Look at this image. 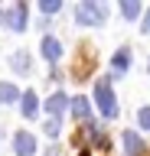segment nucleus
Masks as SVG:
<instances>
[{
    "label": "nucleus",
    "instance_id": "8",
    "mask_svg": "<svg viewBox=\"0 0 150 156\" xmlns=\"http://www.w3.org/2000/svg\"><path fill=\"white\" fill-rule=\"evenodd\" d=\"M65 104H69V98H65V91H56V94L46 101V111H49L52 117H59L62 111H65Z\"/></svg>",
    "mask_w": 150,
    "mask_h": 156
},
{
    "label": "nucleus",
    "instance_id": "11",
    "mask_svg": "<svg viewBox=\"0 0 150 156\" xmlns=\"http://www.w3.org/2000/svg\"><path fill=\"white\" fill-rule=\"evenodd\" d=\"M72 114L79 117V120H88V114H91L88 101H85V98H72Z\"/></svg>",
    "mask_w": 150,
    "mask_h": 156
},
{
    "label": "nucleus",
    "instance_id": "15",
    "mask_svg": "<svg viewBox=\"0 0 150 156\" xmlns=\"http://www.w3.org/2000/svg\"><path fill=\"white\" fill-rule=\"evenodd\" d=\"M39 10H42V13H59V10H62V3H59V0H42V3H39Z\"/></svg>",
    "mask_w": 150,
    "mask_h": 156
},
{
    "label": "nucleus",
    "instance_id": "3",
    "mask_svg": "<svg viewBox=\"0 0 150 156\" xmlns=\"http://www.w3.org/2000/svg\"><path fill=\"white\" fill-rule=\"evenodd\" d=\"M0 20H3V26H10V29H26V3H16V7L10 10H3L0 13Z\"/></svg>",
    "mask_w": 150,
    "mask_h": 156
},
{
    "label": "nucleus",
    "instance_id": "1",
    "mask_svg": "<svg viewBox=\"0 0 150 156\" xmlns=\"http://www.w3.org/2000/svg\"><path fill=\"white\" fill-rule=\"evenodd\" d=\"M95 101H98V107H101V114L108 117H118V101H114V91H111V81L108 78H98L95 81Z\"/></svg>",
    "mask_w": 150,
    "mask_h": 156
},
{
    "label": "nucleus",
    "instance_id": "14",
    "mask_svg": "<svg viewBox=\"0 0 150 156\" xmlns=\"http://www.w3.org/2000/svg\"><path fill=\"white\" fill-rule=\"evenodd\" d=\"M42 130H46V136H59V130H62L59 117H49V120H46V127H42Z\"/></svg>",
    "mask_w": 150,
    "mask_h": 156
},
{
    "label": "nucleus",
    "instance_id": "6",
    "mask_svg": "<svg viewBox=\"0 0 150 156\" xmlns=\"http://www.w3.org/2000/svg\"><path fill=\"white\" fill-rule=\"evenodd\" d=\"M124 150H127V156H144L147 143H144V140H140L134 130H124Z\"/></svg>",
    "mask_w": 150,
    "mask_h": 156
},
{
    "label": "nucleus",
    "instance_id": "18",
    "mask_svg": "<svg viewBox=\"0 0 150 156\" xmlns=\"http://www.w3.org/2000/svg\"><path fill=\"white\" fill-rule=\"evenodd\" d=\"M82 156H91V153H82Z\"/></svg>",
    "mask_w": 150,
    "mask_h": 156
},
{
    "label": "nucleus",
    "instance_id": "12",
    "mask_svg": "<svg viewBox=\"0 0 150 156\" xmlns=\"http://www.w3.org/2000/svg\"><path fill=\"white\" fill-rule=\"evenodd\" d=\"M121 13H124L127 20L140 16V3H137V0H121Z\"/></svg>",
    "mask_w": 150,
    "mask_h": 156
},
{
    "label": "nucleus",
    "instance_id": "9",
    "mask_svg": "<svg viewBox=\"0 0 150 156\" xmlns=\"http://www.w3.org/2000/svg\"><path fill=\"white\" fill-rule=\"evenodd\" d=\"M111 68H114L118 75H124V72H127V68H130V49H121L118 55L111 58Z\"/></svg>",
    "mask_w": 150,
    "mask_h": 156
},
{
    "label": "nucleus",
    "instance_id": "13",
    "mask_svg": "<svg viewBox=\"0 0 150 156\" xmlns=\"http://www.w3.org/2000/svg\"><path fill=\"white\" fill-rule=\"evenodd\" d=\"M10 65L16 72H30V55L26 52H16V55H10Z\"/></svg>",
    "mask_w": 150,
    "mask_h": 156
},
{
    "label": "nucleus",
    "instance_id": "16",
    "mask_svg": "<svg viewBox=\"0 0 150 156\" xmlns=\"http://www.w3.org/2000/svg\"><path fill=\"white\" fill-rule=\"evenodd\" d=\"M137 120H140L144 130H150V107H140V111H137Z\"/></svg>",
    "mask_w": 150,
    "mask_h": 156
},
{
    "label": "nucleus",
    "instance_id": "7",
    "mask_svg": "<svg viewBox=\"0 0 150 156\" xmlns=\"http://www.w3.org/2000/svg\"><path fill=\"white\" fill-rule=\"evenodd\" d=\"M23 104H20V111H23V117H36L39 114V101H36V94H33V91H23V98H20Z\"/></svg>",
    "mask_w": 150,
    "mask_h": 156
},
{
    "label": "nucleus",
    "instance_id": "17",
    "mask_svg": "<svg viewBox=\"0 0 150 156\" xmlns=\"http://www.w3.org/2000/svg\"><path fill=\"white\" fill-rule=\"evenodd\" d=\"M140 29H144V33H147V36H150V10H147V13H144V26H140Z\"/></svg>",
    "mask_w": 150,
    "mask_h": 156
},
{
    "label": "nucleus",
    "instance_id": "2",
    "mask_svg": "<svg viewBox=\"0 0 150 156\" xmlns=\"http://www.w3.org/2000/svg\"><path fill=\"white\" fill-rule=\"evenodd\" d=\"M75 20H79V26H101V23H104V7L85 0V3H79V10H75Z\"/></svg>",
    "mask_w": 150,
    "mask_h": 156
},
{
    "label": "nucleus",
    "instance_id": "10",
    "mask_svg": "<svg viewBox=\"0 0 150 156\" xmlns=\"http://www.w3.org/2000/svg\"><path fill=\"white\" fill-rule=\"evenodd\" d=\"M16 98H23V94L10 85V81H0V104H13Z\"/></svg>",
    "mask_w": 150,
    "mask_h": 156
},
{
    "label": "nucleus",
    "instance_id": "4",
    "mask_svg": "<svg viewBox=\"0 0 150 156\" xmlns=\"http://www.w3.org/2000/svg\"><path fill=\"white\" fill-rule=\"evenodd\" d=\"M13 153L16 156H33L36 153V136L26 133V130H20V133L13 136Z\"/></svg>",
    "mask_w": 150,
    "mask_h": 156
},
{
    "label": "nucleus",
    "instance_id": "5",
    "mask_svg": "<svg viewBox=\"0 0 150 156\" xmlns=\"http://www.w3.org/2000/svg\"><path fill=\"white\" fill-rule=\"evenodd\" d=\"M39 49H42V58H46V62H59L62 58V42L56 36H42Z\"/></svg>",
    "mask_w": 150,
    "mask_h": 156
}]
</instances>
